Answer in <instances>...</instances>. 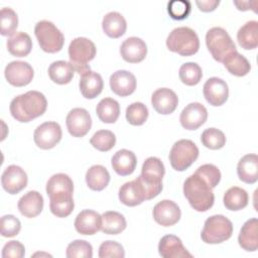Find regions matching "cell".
<instances>
[{
	"label": "cell",
	"mask_w": 258,
	"mask_h": 258,
	"mask_svg": "<svg viewBox=\"0 0 258 258\" xmlns=\"http://www.w3.org/2000/svg\"><path fill=\"white\" fill-rule=\"evenodd\" d=\"M152 215L157 224L163 227H170L179 221L181 212L174 202L170 200H163L154 206Z\"/></svg>",
	"instance_id": "cell-16"
},
{
	"label": "cell",
	"mask_w": 258,
	"mask_h": 258,
	"mask_svg": "<svg viewBox=\"0 0 258 258\" xmlns=\"http://www.w3.org/2000/svg\"><path fill=\"white\" fill-rule=\"evenodd\" d=\"M191 10L190 2L187 0H172L167 3L169 16L174 20L185 19Z\"/></svg>",
	"instance_id": "cell-45"
},
{
	"label": "cell",
	"mask_w": 258,
	"mask_h": 258,
	"mask_svg": "<svg viewBox=\"0 0 258 258\" xmlns=\"http://www.w3.org/2000/svg\"><path fill=\"white\" fill-rule=\"evenodd\" d=\"M199 157V148L189 139L176 141L169 152V161L173 169L183 171L187 169Z\"/></svg>",
	"instance_id": "cell-9"
},
{
	"label": "cell",
	"mask_w": 258,
	"mask_h": 258,
	"mask_svg": "<svg viewBox=\"0 0 258 258\" xmlns=\"http://www.w3.org/2000/svg\"><path fill=\"white\" fill-rule=\"evenodd\" d=\"M234 4L237 6V8H238L239 10H242V11L250 10V7H251V3H250L249 1H247V2H244V1H242V2H237V1H235Z\"/></svg>",
	"instance_id": "cell-51"
},
{
	"label": "cell",
	"mask_w": 258,
	"mask_h": 258,
	"mask_svg": "<svg viewBox=\"0 0 258 258\" xmlns=\"http://www.w3.org/2000/svg\"><path fill=\"white\" fill-rule=\"evenodd\" d=\"M165 168L158 157H148L142 164L141 174L136 177L142 186L145 201L157 197L162 190V178Z\"/></svg>",
	"instance_id": "cell-3"
},
{
	"label": "cell",
	"mask_w": 258,
	"mask_h": 258,
	"mask_svg": "<svg viewBox=\"0 0 258 258\" xmlns=\"http://www.w3.org/2000/svg\"><path fill=\"white\" fill-rule=\"evenodd\" d=\"M238 242L242 249L248 252H254L258 249V220L252 218L242 226Z\"/></svg>",
	"instance_id": "cell-23"
},
{
	"label": "cell",
	"mask_w": 258,
	"mask_h": 258,
	"mask_svg": "<svg viewBox=\"0 0 258 258\" xmlns=\"http://www.w3.org/2000/svg\"><path fill=\"white\" fill-rule=\"evenodd\" d=\"M183 195L197 212L210 210L215 202L213 188L198 174L189 175L183 182Z\"/></svg>",
	"instance_id": "cell-2"
},
{
	"label": "cell",
	"mask_w": 258,
	"mask_h": 258,
	"mask_svg": "<svg viewBox=\"0 0 258 258\" xmlns=\"http://www.w3.org/2000/svg\"><path fill=\"white\" fill-rule=\"evenodd\" d=\"M151 104L157 113L168 115L176 109L178 98L172 90L168 88H160L153 92L151 96Z\"/></svg>",
	"instance_id": "cell-19"
},
{
	"label": "cell",
	"mask_w": 258,
	"mask_h": 258,
	"mask_svg": "<svg viewBox=\"0 0 258 258\" xmlns=\"http://www.w3.org/2000/svg\"><path fill=\"white\" fill-rule=\"evenodd\" d=\"M126 120L133 126H140L145 123L148 117V109L141 102H134L126 109Z\"/></svg>",
	"instance_id": "cell-41"
},
{
	"label": "cell",
	"mask_w": 258,
	"mask_h": 258,
	"mask_svg": "<svg viewBox=\"0 0 258 258\" xmlns=\"http://www.w3.org/2000/svg\"><path fill=\"white\" fill-rule=\"evenodd\" d=\"M61 128L53 121L44 122L36 127L33 133L35 144L41 149L53 148L61 139Z\"/></svg>",
	"instance_id": "cell-10"
},
{
	"label": "cell",
	"mask_w": 258,
	"mask_h": 258,
	"mask_svg": "<svg viewBox=\"0 0 258 258\" xmlns=\"http://www.w3.org/2000/svg\"><path fill=\"white\" fill-rule=\"evenodd\" d=\"M96 113L98 118L107 124H112L117 121L120 115V105L119 103L112 98L102 99L97 107Z\"/></svg>",
	"instance_id": "cell-35"
},
{
	"label": "cell",
	"mask_w": 258,
	"mask_h": 258,
	"mask_svg": "<svg viewBox=\"0 0 258 258\" xmlns=\"http://www.w3.org/2000/svg\"><path fill=\"white\" fill-rule=\"evenodd\" d=\"M18 210L26 218L38 216L43 209V198L36 190H29L18 201Z\"/></svg>",
	"instance_id": "cell-24"
},
{
	"label": "cell",
	"mask_w": 258,
	"mask_h": 258,
	"mask_svg": "<svg viewBox=\"0 0 258 258\" xmlns=\"http://www.w3.org/2000/svg\"><path fill=\"white\" fill-rule=\"evenodd\" d=\"M8 51L17 57H23L30 53L32 48V40L30 36L22 31L15 32L7 39Z\"/></svg>",
	"instance_id": "cell-30"
},
{
	"label": "cell",
	"mask_w": 258,
	"mask_h": 258,
	"mask_svg": "<svg viewBox=\"0 0 258 258\" xmlns=\"http://www.w3.org/2000/svg\"><path fill=\"white\" fill-rule=\"evenodd\" d=\"M91 145L99 151L111 150L116 144V136L110 130H99L90 139Z\"/></svg>",
	"instance_id": "cell-40"
},
{
	"label": "cell",
	"mask_w": 258,
	"mask_h": 258,
	"mask_svg": "<svg viewBox=\"0 0 258 258\" xmlns=\"http://www.w3.org/2000/svg\"><path fill=\"white\" fill-rule=\"evenodd\" d=\"M199 9L203 12L214 11L220 4L219 0H206V1H196Z\"/></svg>",
	"instance_id": "cell-50"
},
{
	"label": "cell",
	"mask_w": 258,
	"mask_h": 258,
	"mask_svg": "<svg viewBox=\"0 0 258 258\" xmlns=\"http://www.w3.org/2000/svg\"><path fill=\"white\" fill-rule=\"evenodd\" d=\"M111 164L117 174L126 176L130 175L135 170L137 159L131 150L120 149L113 155Z\"/></svg>",
	"instance_id": "cell-25"
},
{
	"label": "cell",
	"mask_w": 258,
	"mask_h": 258,
	"mask_svg": "<svg viewBox=\"0 0 258 258\" xmlns=\"http://www.w3.org/2000/svg\"><path fill=\"white\" fill-rule=\"evenodd\" d=\"M66 256L68 258H92L93 257V247L85 240H75L71 242L66 251Z\"/></svg>",
	"instance_id": "cell-44"
},
{
	"label": "cell",
	"mask_w": 258,
	"mask_h": 258,
	"mask_svg": "<svg viewBox=\"0 0 258 258\" xmlns=\"http://www.w3.org/2000/svg\"><path fill=\"white\" fill-rule=\"evenodd\" d=\"M21 229V223L13 215H5L1 218V235L3 237H14Z\"/></svg>",
	"instance_id": "cell-48"
},
{
	"label": "cell",
	"mask_w": 258,
	"mask_h": 258,
	"mask_svg": "<svg viewBox=\"0 0 258 258\" xmlns=\"http://www.w3.org/2000/svg\"><path fill=\"white\" fill-rule=\"evenodd\" d=\"M158 253L163 258H192L181 240L174 235L163 236L158 244Z\"/></svg>",
	"instance_id": "cell-20"
},
{
	"label": "cell",
	"mask_w": 258,
	"mask_h": 258,
	"mask_svg": "<svg viewBox=\"0 0 258 258\" xmlns=\"http://www.w3.org/2000/svg\"><path fill=\"white\" fill-rule=\"evenodd\" d=\"M204 97L207 102L215 107L222 106L229 97V88L227 83L217 77L207 80L203 88Z\"/></svg>",
	"instance_id": "cell-14"
},
{
	"label": "cell",
	"mask_w": 258,
	"mask_h": 258,
	"mask_svg": "<svg viewBox=\"0 0 258 258\" xmlns=\"http://www.w3.org/2000/svg\"><path fill=\"white\" fill-rule=\"evenodd\" d=\"M120 53L125 61L137 63L145 58L147 54V45L141 38L131 36L122 42L120 46Z\"/></svg>",
	"instance_id": "cell-17"
},
{
	"label": "cell",
	"mask_w": 258,
	"mask_h": 258,
	"mask_svg": "<svg viewBox=\"0 0 258 258\" xmlns=\"http://www.w3.org/2000/svg\"><path fill=\"white\" fill-rule=\"evenodd\" d=\"M102 217L93 210H83L75 220V228L82 235H94L101 230Z\"/></svg>",
	"instance_id": "cell-21"
},
{
	"label": "cell",
	"mask_w": 258,
	"mask_h": 258,
	"mask_svg": "<svg viewBox=\"0 0 258 258\" xmlns=\"http://www.w3.org/2000/svg\"><path fill=\"white\" fill-rule=\"evenodd\" d=\"M47 107L45 96L38 91H28L15 97L9 106L14 119L26 123L41 116Z\"/></svg>",
	"instance_id": "cell-1"
},
{
	"label": "cell",
	"mask_w": 258,
	"mask_h": 258,
	"mask_svg": "<svg viewBox=\"0 0 258 258\" xmlns=\"http://www.w3.org/2000/svg\"><path fill=\"white\" fill-rule=\"evenodd\" d=\"M109 83L112 92L120 97H127L133 94L136 89L135 76L125 70H119L113 73Z\"/></svg>",
	"instance_id": "cell-18"
},
{
	"label": "cell",
	"mask_w": 258,
	"mask_h": 258,
	"mask_svg": "<svg viewBox=\"0 0 258 258\" xmlns=\"http://www.w3.org/2000/svg\"><path fill=\"white\" fill-rule=\"evenodd\" d=\"M101 230L108 235H117L126 229L127 223L124 216L115 211H108L101 215Z\"/></svg>",
	"instance_id": "cell-34"
},
{
	"label": "cell",
	"mask_w": 258,
	"mask_h": 258,
	"mask_svg": "<svg viewBox=\"0 0 258 258\" xmlns=\"http://www.w3.org/2000/svg\"><path fill=\"white\" fill-rule=\"evenodd\" d=\"M201 141L205 147L217 150L223 148L226 144V136L217 128H208L202 133Z\"/></svg>",
	"instance_id": "cell-42"
},
{
	"label": "cell",
	"mask_w": 258,
	"mask_h": 258,
	"mask_svg": "<svg viewBox=\"0 0 258 258\" xmlns=\"http://www.w3.org/2000/svg\"><path fill=\"white\" fill-rule=\"evenodd\" d=\"M25 255V248L19 241H9L2 249L3 258H22Z\"/></svg>",
	"instance_id": "cell-49"
},
{
	"label": "cell",
	"mask_w": 258,
	"mask_h": 258,
	"mask_svg": "<svg viewBox=\"0 0 258 258\" xmlns=\"http://www.w3.org/2000/svg\"><path fill=\"white\" fill-rule=\"evenodd\" d=\"M34 34L40 48L48 53L59 51L64 43L62 32L50 21L40 20L35 24Z\"/></svg>",
	"instance_id": "cell-8"
},
{
	"label": "cell",
	"mask_w": 258,
	"mask_h": 258,
	"mask_svg": "<svg viewBox=\"0 0 258 258\" xmlns=\"http://www.w3.org/2000/svg\"><path fill=\"white\" fill-rule=\"evenodd\" d=\"M223 63L228 72L236 77H244L251 70V64L248 59L237 50L230 53L224 59Z\"/></svg>",
	"instance_id": "cell-37"
},
{
	"label": "cell",
	"mask_w": 258,
	"mask_h": 258,
	"mask_svg": "<svg viewBox=\"0 0 258 258\" xmlns=\"http://www.w3.org/2000/svg\"><path fill=\"white\" fill-rule=\"evenodd\" d=\"M237 173L245 183H255L258 179V156L257 154L250 153L244 155L238 162Z\"/></svg>",
	"instance_id": "cell-27"
},
{
	"label": "cell",
	"mask_w": 258,
	"mask_h": 258,
	"mask_svg": "<svg viewBox=\"0 0 258 258\" xmlns=\"http://www.w3.org/2000/svg\"><path fill=\"white\" fill-rule=\"evenodd\" d=\"M66 124L73 137H84L92 127V118L86 109L74 108L67 115Z\"/></svg>",
	"instance_id": "cell-12"
},
{
	"label": "cell",
	"mask_w": 258,
	"mask_h": 258,
	"mask_svg": "<svg viewBox=\"0 0 258 258\" xmlns=\"http://www.w3.org/2000/svg\"><path fill=\"white\" fill-rule=\"evenodd\" d=\"M166 46L172 51L182 56H189L198 52L200 40L196 31L187 26L176 27L168 34Z\"/></svg>",
	"instance_id": "cell-4"
},
{
	"label": "cell",
	"mask_w": 258,
	"mask_h": 258,
	"mask_svg": "<svg viewBox=\"0 0 258 258\" xmlns=\"http://www.w3.org/2000/svg\"><path fill=\"white\" fill-rule=\"evenodd\" d=\"M206 44L213 58L219 62H223L230 53L237 50L231 36L222 27H212L208 30Z\"/></svg>",
	"instance_id": "cell-7"
},
{
	"label": "cell",
	"mask_w": 258,
	"mask_h": 258,
	"mask_svg": "<svg viewBox=\"0 0 258 258\" xmlns=\"http://www.w3.org/2000/svg\"><path fill=\"white\" fill-rule=\"evenodd\" d=\"M98 256L100 258H107V257H117L123 258L125 256V251L123 246L112 240H108L103 242L99 247Z\"/></svg>",
	"instance_id": "cell-47"
},
{
	"label": "cell",
	"mask_w": 258,
	"mask_h": 258,
	"mask_svg": "<svg viewBox=\"0 0 258 258\" xmlns=\"http://www.w3.org/2000/svg\"><path fill=\"white\" fill-rule=\"evenodd\" d=\"M97 52L95 43L87 37H76L69 45L70 62L80 76L90 71L91 61Z\"/></svg>",
	"instance_id": "cell-5"
},
{
	"label": "cell",
	"mask_w": 258,
	"mask_h": 258,
	"mask_svg": "<svg viewBox=\"0 0 258 258\" xmlns=\"http://www.w3.org/2000/svg\"><path fill=\"white\" fill-rule=\"evenodd\" d=\"M199 176H201L212 188L216 187L221 180V172L220 169L211 163L203 164L195 172Z\"/></svg>",
	"instance_id": "cell-46"
},
{
	"label": "cell",
	"mask_w": 258,
	"mask_h": 258,
	"mask_svg": "<svg viewBox=\"0 0 258 258\" xmlns=\"http://www.w3.org/2000/svg\"><path fill=\"white\" fill-rule=\"evenodd\" d=\"M47 73L53 83L66 85L73 80L75 69L71 62L66 60H56L50 63Z\"/></svg>",
	"instance_id": "cell-33"
},
{
	"label": "cell",
	"mask_w": 258,
	"mask_h": 258,
	"mask_svg": "<svg viewBox=\"0 0 258 258\" xmlns=\"http://www.w3.org/2000/svg\"><path fill=\"white\" fill-rule=\"evenodd\" d=\"M232 234V222L223 215H214L206 220L201 238L207 244H220L230 239Z\"/></svg>",
	"instance_id": "cell-6"
},
{
	"label": "cell",
	"mask_w": 258,
	"mask_h": 258,
	"mask_svg": "<svg viewBox=\"0 0 258 258\" xmlns=\"http://www.w3.org/2000/svg\"><path fill=\"white\" fill-rule=\"evenodd\" d=\"M120 202L128 207H135L145 201V196L137 178L134 180L125 182L119 188Z\"/></svg>",
	"instance_id": "cell-26"
},
{
	"label": "cell",
	"mask_w": 258,
	"mask_h": 258,
	"mask_svg": "<svg viewBox=\"0 0 258 258\" xmlns=\"http://www.w3.org/2000/svg\"><path fill=\"white\" fill-rule=\"evenodd\" d=\"M33 69L27 61L13 60L9 62L4 71L7 82L14 87H24L33 79Z\"/></svg>",
	"instance_id": "cell-11"
},
{
	"label": "cell",
	"mask_w": 258,
	"mask_h": 258,
	"mask_svg": "<svg viewBox=\"0 0 258 258\" xmlns=\"http://www.w3.org/2000/svg\"><path fill=\"white\" fill-rule=\"evenodd\" d=\"M27 181L28 177L24 169L15 164L7 166L1 176L2 186L10 195H16L25 188Z\"/></svg>",
	"instance_id": "cell-13"
},
{
	"label": "cell",
	"mask_w": 258,
	"mask_h": 258,
	"mask_svg": "<svg viewBox=\"0 0 258 258\" xmlns=\"http://www.w3.org/2000/svg\"><path fill=\"white\" fill-rule=\"evenodd\" d=\"M208 118L206 107L198 102L189 103L180 113L179 121L181 126L186 130H196L201 127Z\"/></svg>",
	"instance_id": "cell-15"
},
{
	"label": "cell",
	"mask_w": 258,
	"mask_h": 258,
	"mask_svg": "<svg viewBox=\"0 0 258 258\" xmlns=\"http://www.w3.org/2000/svg\"><path fill=\"white\" fill-rule=\"evenodd\" d=\"M79 87L83 97L86 99H95L102 93L104 82L100 74L90 70L81 76Z\"/></svg>",
	"instance_id": "cell-22"
},
{
	"label": "cell",
	"mask_w": 258,
	"mask_h": 258,
	"mask_svg": "<svg viewBox=\"0 0 258 258\" xmlns=\"http://www.w3.org/2000/svg\"><path fill=\"white\" fill-rule=\"evenodd\" d=\"M86 182L93 190H103L110 182V173L103 165H93L86 172Z\"/></svg>",
	"instance_id": "cell-32"
},
{
	"label": "cell",
	"mask_w": 258,
	"mask_h": 258,
	"mask_svg": "<svg viewBox=\"0 0 258 258\" xmlns=\"http://www.w3.org/2000/svg\"><path fill=\"white\" fill-rule=\"evenodd\" d=\"M74 208L75 203L73 194L60 191L49 196V209L54 216L66 218L72 214Z\"/></svg>",
	"instance_id": "cell-28"
},
{
	"label": "cell",
	"mask_w": 258,
	"mask_h": 258,
	"mask_svg": "<svg viewBox=\"0 0 258 258\" xmlns=\"http://www.w3.org/2000/svg\"><path fill=\"white\" fill-rule=\"evenodd\" d=\"M46 194L47 196H51L55 192L67 191L74 192V182L72 178L66 173H55L49 177L46 182Z\"/></svg>",
	"instance_id": "cell-38"
},
{
	"label": "cell",
	"mask_w": 258,
	"mask_h": 258,
	"mask_svg": "<svg viewBox=\"0 0 258 258\" xmlns=\"http://www.w3.org/2000/svg\"><path fill=\"white\" fill-rule=\"evenodd\" d=\"M248 194L239 186L230 187L223 198L224 206L230 211H240L248 205Z\"/></svg>",
	"instance_id": "cell-36"
},
{
	"label": "cell",
	"mask_w": 258,
	"mask_h": 258,
	"mask_svg": "<svg viewBox=\"0 0 258 258\" xmlns=\"http://www.w3.org/2000/svg\"><path fill=\"white\" fill-rule=\"evenodd\" d=\"M18 26V17L14 10L9 7L1 9V34L12 36Z\"/></svg>",
	"instance_id": "cell-43"
},
{
	"label": "cell",
	"mask_w": 258,
	"mask_h": 258,
	"mask_svg": "<svg viewBox=\"0 0 258 258\" xmlns=\"http://www.w3.org/2000/svg\"><path fill=\"white\" fill-rule=\"evenodd\" d=\"M178 75L180 81L186 86H196L203 78L202 69L197 62H185L181 64Z\"/></svg>",
	"instance_id": "cell-39"
},
{
	"label": "cell",
	"mask_w": 258,
	"mask_h": 258,
	"mask_svg": "<svg viewBox=\"0 0 258 258\" xmlns=\"http://www.w3.org/2000/svg\"><path fill=\"white\" fill-rule=\"evenodd\" d=\"M239 45L244 49H254L258 46V22L251 20L241 26L237 32Z\"/></svg>",
	"instance_id": "cell-31"
},
{
	"label": "cell",
	"mask_w": 258,
	"mask_h": 258,
	"mask_svg": "<svg viewBox=\"0 0 258 258\" xmlns=\"http://www.w3.org/2000/svg\"><path fill=\"white\" fill-rule=\"evenodd\" d=\"M102 28L106 35L111 38L121 37L127 28V23L124 16L116 11L107 13L102 20Z\"/></svg>",
	"instance_id": "cell-29"
}]
</instances>
